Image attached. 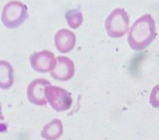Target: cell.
I'll use <instances>...</instances> for the list:
<instances>
[{"label":"cell","instance_id":"9c48e42d","mask_svg":"<svg viewBox=\"0 0 159 140\" xmlns=\"http://www.w3.org/2000/svg\"><path fill=\"white\" fill-rule=\"evenodd\" d=\"M15 83V71L11 63L6 60L0 61V88L8 90Z\"/></svg>","mask_w":159,"mask_h":140},{"label":"cell","instance_id":"30bf717a","mask_svg":"<svg viewBox=\"0 0 159 140\" xmlns=\"http://www.w3.org/2000/svg\"><path fill=\"white\" fill-rule=\"evenodd\" d=\"M63 124L60 119H53L44 126L41 135L46 140H57L63 134Z\"/></svg>","mask_w":159,"mask_h":140},{"label":"cell","instance_id":"277c9868","mask_svg":"<svg viewBox=\"0 0 159 140\" xmlns=\"http://www.w3.org/2000/svg\"><path fill=\"white\" fill-rule=\"evenodd\" d=\"M45 96L48 103L55 111H67L72 107V95L62 87L49 85L45 90Z\"/></svg>","mask_w":159,"mask_h":140},{"label":"cell","instance_id":"52a82bcc","mask_svg":"<svg viewBox=\"0 0 159 140\" xmlns=\"http://www.w3.org/2000/svg\"><path fill=\"white\" fill-rule=\"evenodd\" d=\"M74 74V62L67 56H57L56 66L50 72L51 77L57 81L66 82L72 79Z\"/></svg>","mask_w":159,"mask_h":140},{"label":"cell","instance_id":"8992f818","mask_svg":"<svg viewBox=\"0 0 159 140\" xmlns=\"http://www.w3.org/2000/svg\"><path fill=\"white\" fill-rule=\"evenodd\" d=\"M50 83L47 79L36 78L29 84L26 90V95L29 101L35 105L44 106L48 101L45 96V90Z\"/></svg>","mask_w":159,"mask_h":140},{"label":"cell","instance_id":"ba28073f","mask_svg":"<svg viewBox=\"0 0 159 140\" xmlns=\"http://www.w3.org/2000/svg\"><path fill=\"white\" fill-rule=\"evenodd\" d=\"M76 43V37L74 32L67 29H60L54 36L56 49L61 53L66 54L74 49Z\"/></svg>","mask_w":159,"mask_h":140},{"label":"cell","instance_id":"8fae6325","mask_svg":"<svg viewBox=\"0 0 159 140\" xmlns=\"http://www.w3.org/2000/svg\"><path fill=\"white\" fill-rule=\"evenodd\" d=\"M65 18L72 29H77L83 22V16L79 10H70L67 11Z\"/></svg>","mask_w":159,"mask_h":140},{"label":"cell","instance_id":"3957f363","mask_svg":"<svg viewBox=\"0 0 159 140\" xmlns=\"http://www.w3.org/2000/svg\"><path fill=\"white\" fill-rule=\"evenodd\" d=\"M27 6L18 1H11L4 6L2 14V22L7 28L15 29L27 20Z\"/></svg>","mask_w":159,"mask_h":140},{"label":"cell","instance_id":"6da1fadb","mask_svg":"<svg viewBox=\"0 0 159 140\" xmlns=\"http://www.w3.org/2000/svg\"><path fill=\"white\" fill-rule=\"evenodd\" d=\"M156 36L155 21L151 15L147 14L140 17L132 25L127 42L132 50L141 52L154 41Z\"/></svg>","mask_w":159,"mask_h":140},{"label":"cell","instance_id":"5b68a950","mask_svg":"<svg viewBox=\"0 0 159 140\" xmlns=\"http://www.w3.org/2000/svg\"><path fill=\"white\" fill-rule=\"evenodd\" d=\"M32 69L38 73H50L57 64V58L49 50H42L33 53L30 56Z\"/></svg>","mask_w":159,"mask_h":140},{"label":"cell","instance_id":"7c38bea8","mask_svg":"<svg viewBox=\"0 0 159 140\" xmlns=\"http://www.w3.org/2000/svg\"><path fill=\"white\" fill-rule=\"evenodd\" d=\"M150 104L154 108H159V84L154 86L150 92Z\"/></svg>","mask_w":159,"mask_h":140},{"label":"cell","instance_id":"7a4b0ae2","mask_svg":"<svg viewBox=\"0 0 159 140\" xmlns=\"http://www.w3.org/2000/svg\"><path fill=\"white\" fill-rule=\"evenodd\" d=\"M129 15L123 8H117L111 13L105 21V29L111 38H120L128 30Z\"/></svg>","mask_w":159,"mask_h":140}]
</instances>
